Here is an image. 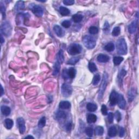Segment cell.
I'll use <instances>...</instances> for the list:
<instances>
[{
    "label": "cell",
    "instance_id": "obj_1",
    "mask_svg": "<svg viewBox=\"0 0 139 139\" xmlns=\"http://www.w3.org/2000/svg\"><path fill=\"white\" fill-rule=\"evenodd\" d=\"M83 43L86 48L91 50L96 46V40L94 37L86 35L83 38Z\"/></svg>",
    "mask_w": 139,
    "mask_h": 139
},
{
    "label": "cell",
    "instance_id": "obj_2",
    "mask_svg": "<svg viewBox=\"0 0 139 139\" xmlns=\"http://www.w3.org/2000/svg\"><path fill=\"white\" fill-rule=\"evenodd\" d=\"M117 51L118 53L121 55H125L127 53V43L123 38H121L117 41Z\"/></svg>",
    "mask_w": 139,
    "mask_h": 139
},
{
    "label": "cell",
    "instance_id": "obj_3",
    "mask_svg": "<svg viewBox=\"0 0 139 139\" xmlns=\"http://www.w3.org/2000/svg\"><path fill=\"white\" fill-rule=\"evenodd\" d=\"M108 74L106 72H104L103 76L101 86H100L99 90L98 97L99 99H101L102 98L104 93L105 92V90L107 88V86L108 85Z\"/></svg>",
    "mask_w": 139,
    "mask_h": 139
},
{
    "label": "cell",
    "instance_id": "obj_4",
    "mask_svg": "<svg viewBox=\"0 0 139 139\" xmlns=\"http://www.w3.org/2000/svg\"><path fill=\"white\" fill-rule=\"evenodd\" d=\"M82 51V46L78 44H72L67 48L68 53L71 55H77L81 53Z\"/></svg>",
    "mask_w": 139,
    "mask_h": 139
},
{
    "label": "cell",
    "instance_id": "obj_5",
    "mask_svg": "<svg viewBox=\"0 0 139 139\" xmlns=\"http://www.w3.org/2000/svg\"><path fill=\"white\" fill-rule=\"evenodd\" d=\"M29 8L33 13L38 17H41L44 14V9L39 5L31 3L29 6Z\"/></svg>",
    "mask_w": 139,
    "mask_h": 139
},
{
    "label": "cell",
    "instance_id": "obj_6",
    "mask_svg": "<svg viewBox=\"0 0 139 139\" xmlns=\"http://www.w3.org/2000/svg\"><path fill=\"white\" fill-rule=\"evenodd\" d=\"M12 30V27L10 23L6 21L3 22L1 26V34H3L6 37H9L11 35Z\"/></svg>",
    "mask_w": 139,
    "mask_h": 139
},
{
    "label": "cell",
    "instance_id": "obj_7",
    "mask_svg": "<svg viewBox=\"0 0 139 139\" xmlns=\"http://www.w3.org/2000/svg\"><path fill=\"white\" fill-rule=\"evenodd\" d=\"M72 86L67 83H64L61 86V93L64 97H68L70 96L72 93Z\"/></svg>",
    "mask_w": 139,
    "mask_h": 139
},
{
    "label": "cell",
    "instance_id": "obj_8",
    "mask_svg": "<svg viewBox=\"0 0 139 139\" xmlns=\"http://www.w3.org/2000/svg\"><path fill=\"white\" fill-rule=\"evenodd\" d=\"M119 93L115 91V90H113L111 92L109 97V103L110 106L113 107L117 104L118 99H119Z\"/></svg>",
    "mask_w": 139,
    "mask_h": 139
},
{
    "label": "cell",
    "instance_id": "obj_9",
    "mask_svg": "<svg viewBox=\"0 0 139 139\" xmlns=\"http://www.w3.org/2000/svg\"><path fill=\"white\" fill-rule=\"evenodd\" d=\"M17 124L18 126L20 134H24L26 130V125L25 120L22 117H19L17 119Z\"/></svg>",
    "mask_w": 139,
    "mask_h": 139
},
{
    "label": "cell",
    "instance_id": "obj_10",
    "mask_svg": "<svg viewBox=\"0 0 139 139\" xmlns=\"http://www.w3.org/2000/svg\"><path fill=\"white\" fill-rule=\"evenodd\" d=\"M118 106L122 109H124L125 108H126V100H125L124 97L122 95L119 94V99H118V102L117 103Z\"/></svg>",
    "mask_w": 139,
    "mask_h": 139
},
{
    "label": "cell",
    "instance_id": "obj_11",
    "mask_svg": "<svg viewBox=\"0 0 139 139\" xmlns=\"http://www.w3.org/2000/svg\"><path fill=\"white\" fill-rule=\"evenodd\" d=\"M137 27V20L134 21L128 26V30L130 34H133L136 32Z\"/></svg>",
    "mask_w": 139,
    "mask_h": 139
},
{
    "label": "cell",
    "instance_id": "obj_12",
    "mask_svg": "<svg viewBox=\"0 0 139 139\" xmlns=\"http://www.w3.org/2000/svg\"><path fill=\"white\" fill-rule=\"evenodd\" d=\"M53 30L57 36L61 38L64 36V31L59 25H55L53 27Z\"/></svg>",
    "mask_w": 139,
    "mask_h": 139
},
{
    "label": "cell",
    "instance_id": "obj_13",
    "mask_svg": "<svg viewBox=\"0 0 139 139\" xmlns=\"http://www.w3.org/2000/svg\"><path fill=\"white\" fill-rule=\"evenodd\" d=\"M67 117V114L62 110H58L55 113V117L58 120L65 119Z\"/></svg>",
    "mask_w": 139,
    "mask_h": 139
},
{
    "label": "cell",
    "instance_id": "obj_14",
    "mask_svg": "<svg viewBox=\"0 0 139 139\" xmlns=\"http://www.w3.org/2000/svg\"><path fill=\"white\" fill-rule=\"evenodd\" d=\"M97 59L98 60V61L104 63V62H107L108 61H109V60H110V58L109 56H108L107 55L100 54L98 55V57H97Z\"/></svg>",
    "mask_w": 139,
    "mask_h": 139
},
{
    "label": "cell",
    "instance_id": "obj_15",
    "mask_svg": "<svg viewBox=\"0 0 139 139\" xmlns=\"http://www.w3.org/2000/svg\"><path fill=\"white\" fill-rule=\"evenodd\" d=\"M127 74V71L125 70L124 69L122 68L121 69L120 71H119V74H118V82H119V83L120 84H122V81H123V78Z\"/></svg>",
    "mask_w": 139,
    "mask_h": 139
},
{
    "label": "cell",
    "instance_id": "obj_16",
    "mask_svg": "<svg viewBox=\"0 0 139 139\" xmlns=\"http://www.w3.org/2000/svg\"><path fill=\"white\" fill-rule=\"evenodd\" d=\"M1 112L4 116H8L11 113V109L8 106H2L1 108Z\"/></svg>",
    "mask_w": 139,
    "mask_h": 139
},
{
    "label": "cell",
    "instance_id": "obj_17",
    "mask_svg": "<svg viewBox=\"0 0 139 139\" xmlns=\"http://www.w3.org/2000/svg\"><path fill=\"white\" fill-rule=\"evenodd\" d=\"M64 61V52L62 50H59L57 55V61L60 64H62Z\"/></svg>",
    "mask_w": 139,
    "mask_h": 139
},
{
    "label": "cell",
    "instance_id": "obj_18",
    "mask_svg": "<svg viewBox=\"0 0 139 139\" xmlns=\"http://www.w3.org/2000/svg\"><path fill=\"white\" fill-rule=\"evenodd\" d=\"M59 107L61 109H68L71 107V103L68 101H66V100L61 101L59 103Z\"/></svg>",
    "mask_w": 139,
    "mask_h": 139
},
{
    "label": "cell",
    "instance_id": "obj_19",
    "mask_svg": "<svg viewBox=\"0 0 139 139\" xmlns=\"http://www.w3.org/2000/svg\"><path fill=\"white\" fill-rule=\"evenodd\" d=\"M25 3L22 1H17L15 6V9L17 11H19V10H22L25 9Z\"/></svg>",
    "mask_w": 139,
    "mask_h": 139
},
{
    "label": "cell",
    "instance_id": "obj_20",
    "mask_svg": "<svg viewBox=\"0 0 139 139\" xmlns=\"http://www.w3.org/2000/svg\"><path fill=\"white\" fill-rule=\"evenodd\" d=\"M76 74H77V71L74 67H70L67 70V75L69 78L74 79L76 77Z\"/></svg>",
    "mask_w": 139,
    "mask_h": 139
},
{
    "label": "cell",
    "instance_id": "obj_21",
    "mask_svg": "<svg viewBox=\"0 0 139 139\" xmlns=\"http://www.w3.org/2000/svg\"><path fill=\"white\" fill-rule=\"evenodd\" d=\"M97 106L96 104L92 103H89L86 105V109L90 112H94L97 109Z\"/></svg>",
    "mask_w": 139,
    "mask_h": 139
},
{
    "label": "cell",
    "instance_id": "obj_22",
    "mask_svg": "<svg viewBox=\"0 0 139 139\" xmlns=\"http://www.w3.org/2000/svg\"><path fill=\"white\" fill-rule=\"evenodd\" d=\"M97 120V117L95 114H89L87 117V122L88 123H95Z\"/></svg>",
    "mask_w": 139,
    "mask_h": 139
},
{
    "label": "cell",
    "instance_id": "obj_23",
    "mask_svg": "<svg viewBox=\"0 0 139 139\" xmlns=\"http://www.w3.org/2000/svg\"><path fill=\"white\" fill-rule=\"evenodd\" d=\"M136 96V90L134 89H131L128 92V100L129 102H131L135 98Z\"/></svg>",
    "mask_w": 139,
    "mask_h": 139
},
{
    "label": "cell",
    "instance_id": "obj_24",
    "mask_svg": "<svg viewBox=\"0 0 139 139\" xmlns=\"http://www.w3.org/2000/svg\"><path fill=\"white\" fill-rule=\"evenodd\" d=\"M117 128L115 126H112L109 128V130H108V135L111 137H115L117 134Z\"/></svg>",
    "mask_w": 139,
    "mask_h": 139
},
{
    "label": "cell",
    "instance_id": "obj_25",
    "mask_svg": "<svg viewBox=\"0 0 139 139\" xmlns=\"http://www.w3.org/2000/svg\"><path fill=\"white\" fill-rule=\"evenodd\" d=\"M59 12L62 16H67L70 14V10L67 8L61 6L59 8Z\"/></svg>",
    "mask_w": 139,
    "mask_h": 139
},
{
    "label": "cell",
    "instance_id": "obj_26",
    "mask_svg": "<svg viewBox=\"0 0 139 139\" xmlns=\"http://www.w3.org/2000/svg\"><path fill=\"white\" fill-rule=\"evenodd\" d=\"M14 125V122L10 119H7L5 121V126L7 129H12Z\"/></svg>",
    "mask_w": 139,
    "mask_h": 139
},
{
    "label": "cell",
    "instance_id": "obj_27",
    "mask_svg": "<svg viewBox=\"0 0 139 139\" xmlns=\"http://www.w3.org/2000/svg\"><path fill=\"white\" fill-rule=\"evenodd\" d=\"M83 19V16L81 14H76L72 16V20L75 23H78L82 21V20Z\"/></svg>",
    "mask_w": 139,
    "mask_h": 139
},
{
    "label": "cell",
    "instance_id": "obj_28",
    "mask_svg": "<svg viewBox=\"0 0 139 139\" xmlns=\"http://www.w3.org/2000/svg\"><path fill=\"white\" fill-rule=\"evenodd\" d=\"M60 70V64L57 61H56L54 65V70L53 72V75L54 76L57 75L59 74V72Z\"/></svg>",
    "mask_w": 139,
    "mask_h": 139
},
{
    "label": "cell",
    "instance_id": "obj_29",
    "mask_svg": "<svg viewBox=\"0 0 139 139\" xmlns=\"http://www.w3.org/2000/svg\"><path fill=\"white\" fill-rule=\"evenodd\" d=\"M104 49L108 52H112L114 51L115 50V45L113 43H108L105 47H104Z\"/></svg>",
    "mask_w": 139,
    "mask_h": 139
},
{
    "label": "cell",
    "instance_id": "obj_30",
    "mask_svg": "<svg viewBox=\"0 0 139 139\" xmlns=\"http://www.w3.org/2000/svg\"><path fill=\"white\" fill-rule=\"evenodd\" d=\"M95 132L97 136H102L104 133V128L101 126H97L95 128Z\"/></svg>",
    "mask_w": 139,
    "mask_h": 139
},
{
    "label": "cell",
    "instance_id": "obj_31",
    "mask_svg": "<svg viewBox=\"0 0 139 139\" xmlns=\"http://www.w3.org/2000/svg\"><path fill=\"white\" fill-rule=\"evenodd\" d=\"M124 60V58L122 57H115L113 59V62L115 65H119Z\"/></svg>",
    "mask_w": 139,
    "mask_h": 139
},
{
    "label": "cell",
    "instance_id": "obj_32",
    "mask_svg": "<svg viewBox=\"0 0 139 139\" xmlns=\"http://www.w3.org/2000/svg\"><path fill=\"white\" fill-rule=\"evenodd\" d=\"M121 33V28L120 27H115L112 31V36L114 37L119 36Z\"/></svg>",
    "mask_w": 139,
    "mask_h": 139
},
{
    "label": "cell",
    "instance_id": "obj_33",
    "mask_svg": "<svg viewBox=\"0 0 139 139\" xmlns=\"http://www.w3.org/2000/svg\"><path fill=\"white\" fill-rule=\"evenodd\" d=\"M46 120L45 117H41L40 120L39 121V122H38V127L40 128H44L45 125H46Z\"/></svg>",
    "mask_w": 139,
    "mask_h": 139
},
{
    "label": "cell",
    "instance_id": "obj_34",
    "mask_svg": "<svg viewBox=\"0 0 139 139\" xmlns=\"http://www.w3.org/2000/svg\"><path fill=\"white\" fill-rule=\"evenodd\" d=\"M79 59H80L78 57H72L67 61V64L72 65H75L79 61Z\"/></svg>",
    "mask_w": 139,
    "mask_h": 139
},
{
    "label": "cell",
    "instance_id": "obj_35",
    "mask_svg": "<svg viewBox=\"0 0 139 139\" xmlns=\"http://www.w3.org/2000/svg\"><path fill=\"white\" fill-rule=\"evenodd\" d=\"M89 69L91 72H95L97 70V67L94 62H90L89 64Z\"/></svg>",
    "mask_w": 139,
    "mask_h": 139
},
{
    "label": "cell",
    "instance_id": "obj_36",
    "mask_svg": "<svg viewBox=\"0 0 139 139\" xmlns=\"http://www.w3.org/2000/svg\"><path fill=\"white\" fill-rule=\"evenodd\" d=\"M0 4H1L0 5V8H1L0 9V10H1V12L2 15V16H3V19H4L6 17V6L2 3V1H1Z\"/></svg>",
    "mask_w": 139,
    "mask_h": 139
},
{
    "label": "cell",
    "instance_id": "obj_37",
    "mask_svg": "<svg viewBox=\"0 0 139 139\" xmlns=\"http://www.w3.org/2000/svg\"><path fill=\"white\" fill-rule=\"evenodd\" d=\"M100 77L99 74H96V75H95V76L93 77V78L92 84L93 85H97L99 83L100 81Z\"/></svg>",
    "mask_w": 139,
    "mask_h": 139
},
{
    "label": "cell",
    "instance_id": "obj_38",
    "mask_svg": "<svg viewBox=\"0 0 139 139\" xmlns=\"http://www.w3.org/2000/svg\"><path fill=\"white\" fill-rule=\"evenodd\" d=\"M93 128L92 127H88L86 128L85 133L89 137H92L93 135Z\"/></svg>",
    "mask_w": 139,
    "mask_h": 139
},
{
    "label": "cell",
    "instance_id": "obj_39",
    "mask_svg": "<svg viewBox=\"0 0 139 139\" xmlns=\"http://www.w3.org/2000/svg\"><path fill=\"white\" fill-rule=\"evenodd\" d=\"M89 32L91 34H96L98 32V28L95 26H91L89 28Z\"/></svg>",
    "mask_w": 139,
    "mask_h": 139
},
{
    "label": "cell",
    "instance_id": "obj_40",
    "mask_svg": "<svg viewBox=\"0 0 139 139\" xmlns=\"http://www.w3.org/2000/svg\"><path fill=\"white\" fill-rule=\"evenodd\" d=\"M62 26H63L65 28H68L71 25V22L69 20H64L61 23Z\"/></svg>",
    "mask_w": 139,
    "mask_h": 139
},
{
    "label": "cell",
    "instance_id": "obj_41",
    "mask_svg": "<svg viewBox=\"0 0 139 139\" xmlns=\"http://www.w3.org/2000/svg\"><path fill=\"white\" fill-rule=\"evenodd\" d=\"M101 112L102 114L103 115H108V109L106 105H104V104H103L101 107Z\"/></svg>",
    "mask_w": 139,
    "mask_h": 139
},
{
    "label": "cell",
    "instance_id": "obj_42",
    "mask_svg": "<svg viewBox=\"0 0 139 139\" xmlns=\"http://www.w3.org/2000/svg\"><path fill=\"white\" fill-rule=\"evenodd\" d=\"M72 124L71 122H68L65 125V129L67 131H70L72 129Z\"/></svg>",
    "mask_w": 139,
    "mask_h": 139
},
{
    "label": "cell",
    "instance_id": "obj_43",
    "mask_svg": "<svg viewBox=\"0 0 139 139\" xmlns=\"http://www.w3.org/2000/svg\"><path fill=\"white\" fill-rule=\"evenodd\" d=\"M63 3L66 6H72L75 3L74 0H64Z\"/></svg>",
    "mask_w": 139,
    "mask_h": 139
},
{
    "label": "cell",
    "instance_id": "obj_44",
    "mask_svg": "<svg viewBox=\"0 0 139 139\" xmlns=\"http://www.w3.org/2000/svg\"><path fill=\"white\" fill-rule=\"evenodd\" d=\"M108 119L109 123H112L114 121V114L112 113H109L108 115Z\"/></svg>",
    "mask_w": 139,
    "mask_h": 139
},
{
    "label": "cell",
    "instance_id": "obj_45",
    "mask_svg": "<svg viewBox=\"0 0 139 139\" xmlns=\"http://www.w3.org/2000/svg\"><path fill=\"white\" fill-rule=\"evenodd\" d=\"M115 115L116 120L117 122H120L121 120L122 116H121V114L119 111H117V112H116V113Z\"/></svg>",
    "mask_w": 139,
    "mask_h": 139
},
{
    "label": "cell",
    "instance_id": "obj_46",
    "mask_svg": "<svg viewBox=\"0 0 139 139\" xmlns=\"http://www.w3.org/2000/svg\"><path fill=\"white\" fill-rule=\"evenodd\" d=\"M62 77L65 79H67L69 78L67 75V70L64 69L63 72H62Z\"/></svg>",
    "mask_w": 139,
    "mask_h": 139
},
{
    "label": "cell",
    "instance_id": "obj_47",
    "mask_svg": "<svg viewBox=\"0 0 139 139\" xmlns=\"http://www.w3.org/2000/svg\"><path fill=\"white\" fill-rule=\"evenodd\" d=\"M125 134V129L123 127H121L120 128V131H119V136L121 137H122L124 136Z\"/></svg>",
    "mask_w": 139,
    "mask_h": 139
},
{
    "label": "cell",
    "instance_id": "obj_48",
    "mask_svg": "<svg viewBox=\"0 0 139 139\" xmlns=\"http://www.w3.org/2000/svg\"><path fill=\"white\" fill-rule=\"evenodd\" d=\"M109 29V23L107 22H106V23H104V30H108Z\"/></svg>",
    "mask_w": 139,
    "mask_h": 139
},
{
    "label": "cell",
    "instance_id": "obj_49",
    "mask_svg": "<svg viewBox=\"0 0 139 139\" xmlns=\"http://www.w3.org/2000/svg\"><path fill=\"white\" fill-rule=\"evenodd\" d=\"M48 103H51L52 102V99H53V97H52L51 95H50V96H48Z\"/></svg>",
    "mask_w": 139,
    "mask_h": 139
},
{
    "label": "cell",
    "instance_id": "obj_50",
    "mask_svg": "<svg viewBox=\"0 0 139 139\" xmlns=\"http://www.w3.org/2000/svg\"><path fill=\"white\" fill-rule=\"evenodd\" d=\"M1 45H2L3 43H5V39H4V38H3V36H2V34L1 35Z\"/></svg>",
    "mask_w": 139,
    "mask_h": 139
},
{
    "label": "cell",
    "instance_id": "obj_51",
    "mask_svg": "<svg viewBox=\"0 0 139 139\" xmlns=\"http://www.w3.org/2000/svg\"><path fill=\"white\" fill-rule=\"evenodd\" d=\"M1 96H2V95H3V93H4V90H3V86L1 85Z\"/></svg>",
    "mask_w": 139,
    "mask_h": 139
},
{
    "label": "cell",
    "instance_id": "obj_52",
    "mask_svg": "<svg viewBox=\"0 0 139 139\" xmlns=\"http://www.w3.org/2000/svg\"><path fill=\"white\" fill-rule=\"evenodd\" d=\"M34 138V137H33L32 136H31V135H28V136H27L26 137H25V138Z\"/></svg>",
    "mask_w": 139,
    "mask_h": 139
}]
</instances>
